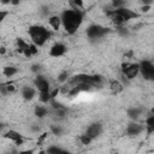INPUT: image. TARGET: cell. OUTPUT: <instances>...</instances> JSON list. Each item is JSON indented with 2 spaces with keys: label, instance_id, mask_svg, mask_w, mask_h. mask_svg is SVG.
I'll list each match as a JSON object with an SVG mask.
<instances>
[{
  "label": "cell",
  "instance_id": "60d3db41",
  "mask_svg": "<svg viewBox=\"0 0 154 154\" xmlns=\"http://www.w3.org/2000/svg\"><path fill=\"white\" fill-rule=\"evenodd\" d=\"M5 52H6L5 47H1V48H0V54H5Z\"/></svg>",
  "mask_w": 154,
  "mask_h": 154
},
{
  "label": "cell",
  "instance_id": "1f68e13d",
  "mask_svg": "<svg viewBox=\"0 0 154 154\" xmlns=\"http://www.w3.org/2000/svg\"><path fill=\"white\" fill-rule=\"evenodd\" d=\"M7 14H8V12H7V11H4V10H0V23L5 20V18L7 17Z\"/></svg>",
  "mask_w": 154,
  "mask_h": 154
},
{
  "label": "cell",
  "instance_id": "74e56055",
  "mask_svg": "<svg viewBox=\"0 0 154 154\" xmlns=\"http://www.w3.org/2000/svg\"><path fill=\"white\" fill-rule=\"evenodd\" d=\"M0 94H1V95H7V94H8L7 88H6V87H4V85H2V87H0Z\"/></svg>",
  "mask_w": 154,
  "mask_h": 154
},
{
  "label": "cell",
  "instance_id": "7bdbcfd3",
  "mask_svg": "<svg viewBox=\"0 0 154 154\" xmlns=\"http://www.w3.org/2000/svg\"><path fill=\"white\" fill-rule=\"evenodd\" d=\"M10 4H12V5H18L19 1H10Z\"/></svg>",
  "mask_w": 154,
  "mask_h": 154
},
{
  "label": "cell",
  "instance_id": "484cf974",
  "mask_svg": "<svg viewBox=\"0 0 154 154\" xmlns=\"http://www.w3.org/2000/svg\"><path fill=\"white\" fill-rule=\"evenodd\" d=\"M69 77V72L67 71H61L59 75H58V81L59 82H65Z\"/></svg>",
  "mask_w": 154,
  "mask_h": 154
},
{
  "label": "cell",
  "instance_id": "ee69618b",
  "mask_svg": "<svg viewBox=\"0 0 154 154\" xmlns=\"http://www.w3.org/2000/svg\"><path fill=\"white\" fill-rule=\"evenodd\" d=\"M112 154H118V153H117V152H113V153H112Z\"/></svg>",
  "mask_w": 154,
  "mask_h": 154
},
{
  "label": "cell",
  "instance_id": "f35d334b",
  "mask_svg": "<svg viewBox=\"0 0 154 154\" xmlns=\"http://www.w3.org/2000/svg\"><path fill=\"white\" fill-rule=\"evenodd\" d=\"M57 154H71L69 150H66V149H64V148H59V150H58V153Z\"/></svg>",
  "mask_w": 154,
  "mask_h": 154
},
{
  "label": "cell",
  "instance_id": "d6a6232c",
  "mask_svg": "<svg viewBox=\"0 0 154 154\" xmlns=\"http://www.w3.org/2000/svg\"><path fill=\"white\" fill-rule=\"evenodd\" d=\"M34 153H35V149H34V148H30V149H24V150L18 152V154H34Z\"/></svg>",
  "mask_w": 154,
  "mask_h": 154
},
{
  "label": "cell",
  "instance_id": "4dcf8cb0",
  "mask_svg": "<svg viewBox=\"0 0 154 154\" xmlns=\"http://www.w3.org/2000/svg\"><path fill=\"white\" fill-rule=\"evenodd\" d=\"M47 136H48V132H43V134H41V135H40V137L37 138V144H41V143L46 140V137H47Z\"/></svg>",
  "mask_w": 154,
  "mask_h": 154
},
{
  "label": "cell",
  "instance_id": "3957f363",
  "mask_svg": "<svg viewBox=\"0 0 154 154\" xmlns=\"http://www.w3.org/2000/svg\"><path fill=\"white\" fill-rule=\"evenodd\" d=\"M102 82H103V78L100 75H85V73H81V75H77V76H75L72 78V83H75V84L83 83V84H88L91 88L101 85Z\"/></svg>",
  "mask_w": 154,
  "mask_h": 154
},
{
  "label": "cell",
  "instance_id": "5b68a950",
  "mask_svg": "<svg viewBox=\"0 0 154 154\" xmlns=\"http://www.w3.org/2000/svg\"><path fill=\"white\" fill-rule=\"evenodd\" d=\"M109 32V29L108 28H105L102 25H99V24H91L88 26L87 29V36L88 38L90 40H96V38H101L103 37L105 35H107Z\"/></svg>",
  "mask_w": 154,
  "mask_h": 154
},
{
  "label": "cell",
  "instance_id": "d6986e66",
  "mask_svg": "<svg viewBox=\"0 0 154 154\" xmlns=\"http://www.w3.org/2000/svg\"><path fill=\"white\" fill-rule=\"evenodd\" d=\"M17 72H18V69L14 67V66H5V67L2 69V75H4L5 77H12V76H14Z\"/></svg>",
  "mask_w": 154,
  "mask_h": 154
},
{
  "label": "cell",
  "instance_id": "44dd1931",
  "mask_svg": "<svg viewBox=\"0 0 154 154\" xmlns=\"http://www.w3.org/2000/svg\"><path fill=\"white\" fill-rule=\"evenodd\" d=\"M51 132L55 136H61L63 132H64V129L61 125H58V124H53L51 125Z\"/></svg>",
  "mask_w": 154,
  "mask_h": 154
},
{
  "label": "cell",
  "instance_id": "f546056e",
  "mask_svg": "<svg viewBox=\"0 0 154 154\" xmlns=\"http://www.w3.org/2000/svg\"><path fill=\"white\" fill-rule=\"evenodd\" d=\"M49 93H51V99H52V100H54V99L58 96V94L60 93V88H55L54 90H51Z\"/></svg>",
  "mask_w": 154,
  "mask_h": 154
},
{
  "label": "cell",
  "instance_id": "4fadbf2b",
  "mask_svg": "<svg viewBox=\"0 0 154 154\" xmlns=\"http://www.w3.org/2000/svg\"><path fill=\"white\" fill-rule=\"evenodd\" d=\"M48 23H49V25L52 26L53 30L58 31V30L60 29L61 20H60V17H59V16H51V17L48 18Z\"/></svg>",
  "mask_w": 154,
  "mask_h": 154
},
{
  "label": "cell",
  "instance_id": "8fae6325",
  "mask_svg": "<svg viewBox=\"0 0 154 154\" xmlns=\"http://www.w3.org/2000/svg\"><path fill=\"white\" fill-rule=\"evenodd\" d=\"M114 11H116V13H118V14L123 18L124 22H128V20H130V19H135V18H138V17H140L138 13H136L135 11H132V10H130V8H126V7H122V8L114 10Z\"/></svg>",
  "mask_w": 154,
  "mask_h": 154
},
{
  "label": "cell",
  "instance_id": "2e32d148",
  "mask_svg": "<svg viewBox=\"0 0 154 154\" xmlns=\"http://www.w3.org/2000/svg\"><path fill=\"white\" fill-rule=\"evenodd\" d=\"M4 138H7V140H11V141L16 142L17 140L22 138V135H20V132H18L16 130H8L4 134Z\"/></svg>",
  "mask_w": 154,
  "mask_h": 154
},
{
  "label": "cell",
  "instance_id": "b9f144b4",
  "mask_svg": "<svg viewBox=\"0 0 154 154\" xmlns=\"http://www.w3.org/2000/svg\"><path fill=\"white\" fill-rule=\"evenodd\" d=\"M7 154H18V152H17V150H14V149H12L11 152H7Z\"/></svg>",
  "mask_w": 154,
  "mask_h": 154
},
{
  "label": "cell",
  "instance_id": "5bb4252c",
  "mask_svg": "<svg viewBox=\"0 0 154 154\" xmlns=\"http://www.w3.org/2000/svg\"><path fill=\"white\" fill-rule=\"evenodd\" d=\"M126 113H128V117H129L130 119L136 120V119L140 118V116H141V113H142V108H140V107H131V108H129V109L126 111Z\"/></svg>",
  "mask_w": 154,
  "mask_h": 154
},
{
  "label": "cell",
  "instance_id": "ffe728a7",
  "mask_svg": "<svg viewBox=\"0 0 154 154\" xmlns=\"http://www.w3.org/2000/svg\"><path fill=\"white\" fill-rule=\"evenodd\" d=\"M16 42H17V47H18V52H19V53H22L25 48H28V47H29V43H28V42H25V41H24V38H22V37H17Z\"/></svg>",
  "mask_w": 154,
  "mask_h": 154
},
{
  "label": "cell",
  "instance_id": "8d00e7d4",
  "mask_svg": "<svg viewBox=\"0 0 154 154\" xmlns=\"http://www.w3.org/2000/svg\"><path fill=\"white\" fill-rule=\"evenodd\" d=\"M30 130H31L32 132H38V131H40V126H38V125H36V124H34V125H31Z\"/></svg>",
  "mask_w": 154,
  "mask_h": 154
},
{
  "label": "cell",
  "instance_id": "30bf717a",
  "mask_svg": "<svg viewBox=\"0 0 154 154\" xmlns=\"http://www.w3.org/2000/svg\"><path fill=\"white\" fill-rule=\"evenodd\" d=\"M66 51H67V47L63 42H57L51 47L49 55L53 58H59V57H63L66 53Z\"/></svg>",
  "mask_w": 154,
  "mask_h": 154
},
{
  "label": "cell",
  "instance_id": "4316f807",
  "mask_svg": "<svg viewBox=\"0 0 154 154\" xmlns=\"http://www.w3.org/2000/svg\"><path fill=\"white\" fill-rule=\"evenodd\" d=\"M117 31H118V34L122 35V36H128V35H129V30H128L126 28H123V26H118V28H117Z\"/></svg>",
  "mask_w": 154,
  "mask_h": 154
},
{
  "label": "cell",
  "instance_id": "d4e9b609",
  "mask_svg": "<svg viewBox=\"0 0 154 154\" xmlns=\"http://www.w3.org/2000/svg\"><path fill=\"white\" fill-rule=\"evenodd\" d=\"M111 5H112V10H118V8L124 7V1H122V0H113Z\"/></svg>",
  "mask_w": 154,
  "mask_h": 154
},
{
  "label": "cell",
  "instance_id": "f6af8a7d",
  "mask_svg": "<svg viewBox=\"0 0 154 154\" xmlns=\"http://www.w3.org/2000/svg\"><path fill=\"white\" fill-rule=\"evenodd\" d=\"M1 128H2V124H1V123H0V129H1Z\"/></svg>",
  "mask_w": 154,
  "mask_h": 154
},
{
  "label": "cell",
  "instance_id": "83f0119b",
  "mask_svg": "<svg viewBox=\"0 0 154 154\" xmlns=\"http://www.w3.org/2000/svg\"><path fill=\"white\" fill-rule=\"evenodd\" d=\"M55 114H57V117H59V118H64V117L66 116V108L57 109V111H55Z\"/></svg>",
  "mask_w": 154,
  "mask_h": 154
},
{
  "label": "cell",
  "instance_id": "f1b7e54d",
  "mask_svg": "<svg viewBox=\"0 0 154 154\" xmlns=\"http://www.w3.org/2000/svg\"><path fill=\"white\" fill-rule=\"evenodd\" d=\"M29 49H30V53H31V55H35V54H37V52H38V48L34 45V43H31V45H29Z\"/></svg>",
  "mask_w": 154,
  "mask_h": 154
},
{
  "label": "cell",
  "instance_id": "ac0fdd59",
  "mask_svg": "<svg viewBox=\"0 0 154 154\" xmlns=\"http://www.w3.org/2000/svg\"><path fill=\"white\" fill-rule=\"evenodd\" d=\"M34 113H35V116L37 118H45L47 116V113H48V109L45 106H36L35 109H34Z\"/></svg>",
  "mask_w": 154,
  "mask_h": 154
},
{
  "label": "cell",
  "instance_id": "277c9868",
  "mask_svg": "<svg viewBox=\"0 0 154 154\" xmlns=\"http://www.w3.org/2000/svg\"><path fill=\"white\" fill-rule=\"evenodd\" d=\"M138 73L147 81L154 79V65L150 60H142L138 63Z\"/></svg>",
  "mask_w": 154,
  "mask_h": 154
},
{
  "label": "cell",
  "instance_id": "cb8c5ba5",
  "mask_svg": "<svg viewBox=\"0 0 154 154\" xmlns=\"http://www.w3.org/2000/svg\"><path fill=\"white\" fill-rule=\"evenodd\" d=\"M78 140H79V142L82 143V144H84V146H87V144H90L91 143V138L88 136V135H85V134H82V135H79V137H78Z\"/></svg>",
  "mask_w": 154,
  "mask_h": 154
},
{
  "label": "cell",
  "instance_id": "836d02e7",
  "mask_svg": "<svg viewBox=\"0 0 154 154\" xmlns=\"http://www.w3.org/2000/svg\"><path fill=\"white\" fill-rule=\"evenodd\" d=\"M40 70H41V66H40L38 64H34V65L31 66V71H32V72H36V73H37Z\"/></svg>",
  "mask_w": 154,
  "mask_h": 154
},
{
  "label": "cell",
  "instance_id": "7c38bea8",
  "mask_svg": "<svg viewBox=\"0 0 154 154\" xmlns=\"http://www.w3.org/2000/svg\"><path fill=\"white\" fill-rule=\"evenodd\" d=\"M22 97L24 99V100H26V101H30V100H32L34 97H35V95H36V90H35V88H32V87H29V85H24L23 88H22Z\"/></svg>",
  "mask_w": 154,
  "mask_h": 154
},
{
  "label": "cell",
  "instance_id": "ba28073f",
  "mask_svg": "<svg viewBox=\"0 0 154 154\" xmlns=\"http://www.w3.org/2000/svg\"><path fill=\"white\" fill-rule=\"evenodd\" d=\"M34 84L35 87L37 88V90L40 93H46V91H51V85H49V82L47 81L46 77L41 76V75H37L34 79Z\"/></svg>",
  "mask_w": 154,
  "mask_h": 154
},
{
  "label": "cell",
  "instance_id": "6da1fadb",
  "mask_svg": "<svg viewBox=\"0 0 154 154\" xmlns=\"http://www.w3.org/2000/svg\"><path fill=\"white\" fill-rule=\"evenodd\" d=\"M83 16H84V12L82 10L70 8V10H64L59 17H60L61 25L64 26L65 31L70 35H73L82 25Z\"/></svg>",
  "mask_w": 154,
  "mask_h": 154
},
{
  "label": "cell",
  "instance_id": "7a4b0ae2",
  "mask_svg": "<svg viewBox=\"0 0 154 154\" xmlns=\"http://www.w3.org/2000/svg\"><path fill=\"white\" fill-rule=\"evenodd\" d=\"M28 32H29V36H30L32 43L36 47H42L52 36L51 31L47 30L42 25H31L29 28Z\"/></svg>",
  "mask_w": 154,
  "mask_h": 154
},
{
  "label": "cell",
  "instance_id": "9a60e30c",
  "mask_svg": "<svg viewBox=\"0 0 154 154\" xmlns=\"http://www.w3.org/2000/svg\"><path fill=\"white\" fill-rule=\"evenodd\" d=\"M144 130H147V135H152L154 132V116L153 114H150L149 117H147Z\"/></svg>",
  "mask_w": 154,
  "mask_h": 154
},
{
  "label": "cell",
  "instance_id": "ab89813d",
  "mask_svg": "<svg viewBox=\"0 0 154 154\" xmlns=\"http://www.w3.org/2000/svg\"><path fill=\"white\" fill-rule=\"evenodd\" d=\"M6 88H7V91H8V94H10V93H12V91H14V90H16V88H14V85H7V87H6Z\"/></svg>",
  "mask_w": 154,
  "mask_h": 154
},
{
  "label": "cell",
  "instance_id": "e0dca14e",
  "mask_svg": "<svg viewBox=\"0 0 154 154\" xmlns=\"http://www.w3.org/2000/svg\"><path fill=\"white\" fill-rule=\"evenodd\" d=\"M109 88H111V90H112L113 94H118V93L123 91V89H124L123 84H122L119 81H117V79L111 81V83H109Z\"/></svg>",
  "mask_w": 154,
  "mask_h": 154
},
{
  "label": "cell",
  "instance_id": "7402d4cb",
  "mask_svg": "<svg viewBox=\"0 0 154 154\" xmlns=\"http://www.w3.org/2000/svg\"><path fill=\"white\" fill-rule=\"evenodd\" d=\"M69 4L72 7V10H82L84 7V2L82 0H73V1H70Z\"/></svg>",
  "mask_w": 154,
  "mask_h": 154
},
{
  "label": "cell",
  "instance_id": "603a6c76",
  "mask_svg": "<svg viewBox=\"0 0 154 154\" xmlns=\"http://www.w3.org/2000/svg\"><path fill=\"white\" fill-rule=\"evenodd\" d=\"M40 101L43 102V103H48L52 99H51V93L49 91H46V93H40V96H38Z\"/></svg>",
  "mask_w": 154,
  "mask_h": 154
},
{
  "label": "cell",
  "instance_id": "9c48e42d",
  "mask_svg": "<svg viewBox=\"0 0 154 154\" xmlns=\"http://www.w3.org/2000/svg\"><path fill=\"white\" fill-rule=\"evenodd\" d=\"M125 131H126V135H129V136H131V137L138 136L140 134H142V132L144 131V125L138 124V123H136V122H131V123L128 124Z\"/></svg>",
  "mask_w": 154,
  "mask_h": 154
},
{
  "label": "cell",
  "instance_id": "e575fe53",
  "mask_svg": "<svg viewBox=\"0 0 154 154\" xmlns=\"http://www.w3.org/2000/svg\"><path fill=\"white\" fill-rule=\"evenodd\" d=\"M150 7H152V5H143V6L141 7V11L144 12V13H147V12L150 10Z\"/></svg>",
  "mask_w": 154,
  "mask_h": 154
},
{
  "label": "cell",
  "instance_id": "52a82bcc",
  "mask_svg": "<svg viewBox=\"0 0 154 154\" xmlns=\"http://www.w3.org/2000/svg\"><path fill=\"white\" fill-rule=\"evenodd\" d=\"M102 131H103V126H102L101 123H91L87 128V130H85L84 134L88 135L91 140H95V138H97L102 134Z\"/></svg>",
  "mask_w": 154,
  "mask_h": 154
},
{
  "label": "cell",
  "instance_id": "8992f818",
  "mask_svg": "<svg viewBox=\"0 0 154 154\" xmlns=\"http://www.w3.org/2000/svg\"><path fill=\"white\" fill-rule=\"evenodd\" d=\"M122 72L128 79H134L138 75V63H123Z\"/></svg>",
  "mask_w": 154,
  "mask_h": 154
},
{
  "label": "cell",
  "instance_id": "d590c367",
  "mask_svg": "<svg viewBox=\"0 0 154 154\" xmlns=\"http://www.w3.org/2000/svg\"><path fill=\"white\" fill-rule=\"evenodd\" d=\"M41 12H42V14H48V12H49V8H48V6H42L41 7Z\"/></svg>",
  "mask_w": 154,
  "mask_h": 154
}]
</instances>
